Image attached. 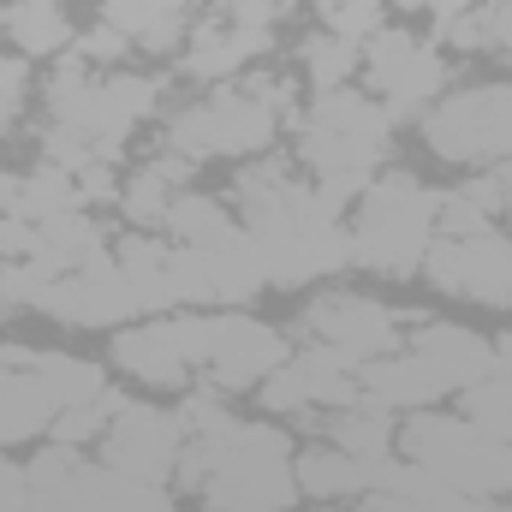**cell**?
Returning a JSON list of instances; mask_svg holds the SVG:
<instances>
[{"mask_svg":"<svg viewBox=\"0 0 512 512\" xmlns=\"http://www.w3.org/2000/svg\"><path fill=\"white\" fill-rule=\"evenodd\" d=\"M251 215L239 221L262 251L268 286H304L352 262V233L340 221V203L328 191H304L286 179V161H262L245 179Z\"/></svg>","mask_w":512,"mask_h":512,"instance_id":"cell-1","label":"cell"},{"mask_svg":"<svg viewBox=\"0 0 512 512\" xmlns=\"http://www.w3.org/2000/svg\"><path fill=\"white\" fill-rule=\"evenodd\" d=\"M179 483L191 495H203L209 512H286L298 501L292 441L274 423L227 417L185 441Z\"/></svg>","mask_w":512,"mask_h":512,"instance_id":"cell-2","label":"cell"},{"mask_svg":"<svg viewBox=\"0 0 512 512\" xmlns=\"http://www.w3.org/2000/svg\"><path fill=\"white\" fill-rule=\"evenodd\" d=\"M387 131H393V114L382 102L358 96L352 84L346 90H322L298 126V155L322 173V191L334 203H346L352 191L370 185V167L382 161Z\"/></svg>","mask_w":512,"mask_h":512,"instance_id":"cell-3","label":"cell"},{"mask_svg":"<svg viewBox=\"0 0 512 512\" xmlns=\"http://www.w3.org/2000/svg\"><path fill=\"white\" fill-rule=\"evenodd\" d=\"M435 215H441V197H429L417 179L393 173V179H370L364 197H358V215H352V262L358 268H376V274H417L423 256L435 245Z\"/></svg>","mask_w":512,"mask_h":512,"instance_id":"cell-4","label":"cell"},{"mask_svg":"<svg viewBox=\"0 0 512 512\" xmlns=\"http://www.w3.org/2000/svg\"><path fill=\"white\" fill-rule=\"evenodd\" d=\"M399 447L411 465L435 471L441 483H453L471 501L512 495V441L477 429L471 417H441V411H411V423L399 429Z\"/></svg>","mask_w":512,"mask_h":512,"instance_id":"cell-5","label":"cell"},{"mask_svg":"<svg viewBox=\"0 0 512 512\" xmlns=\"http://www.w3.org/2000/svg\"><path fill=\"white\" fill-rule=\"evenodd\" d=\"M280 108L286 96L280 90H262V96H209L185 114L167 120V155L179 161H209V155H251L262 149L274 131H280Z\"/></svg>","mask_w":512,"mask_h":512,"instance_id":"cell-6","label":"cell"},{"mask_svg":"<svg viewBox=\"0 0 512 512\" xmlns=\"http://www.w3.org/2000/svg\"><path fill=\"white\" fill-rule=\"evenodd\" d=\"M423 137L435 155H447L459 167L512 161V84H477V90L435 102L423 120Z\"/></svg>","mask_w":512,"mask_h":512,"instance_id":"cell-7","label":"cell"},{"mask_svg":"<svg viewBox=\"0 0 512 512\" xmlns=\"http://www.w3.org/2000/svg\"><path fill=\"white\" fill-rule=\"evenodd\" d=\"M30 310H42L48 322H66V328H126L131 316H143L108 245L90 251L78 268L54 274L48 286H36Z\"/></svg>","mask_w":512,"mask_h":512,"instance_id":"cell-8","label":"cell"},{"mask_svg":"<svg viewBox=\"0 0 512 512\" xmlns=\"http://www.w3.org/2000/svg\"><path fill=\"white\" fill-rule=\"evenodd\" d=\"M185 441H191V429H185L179 411H161V405L126 399L96 447H102V465L126 471V477H137V483H161V489H167V483L179 477Z\"/></svg>","mask_w":512,"mask_h":512,"instance_id":"cell-9","label":"cell"},{"mask_svg":"<svg viewBox=\"0 0 512 512\" xmlns=\"http://www.w3.org/2000/svg\"><path fill=\"white\" fill-rule=\"evenodd\" d=\"M423 274L441 286V292H459V298H477V304H512V239L483 227V233H465V239H447L435 233V245L423 256Z\"/></svg>","mask_w":512,"mask_h":512,"instance_id":"cell-10","label":"cell"},{"mask_svg":"<svg viewBox=\"0 0 512 512\" xmlns=\"http://www.w3.org/2000/svg\"><path fill=\"white\" fill-rule=\"evenodd\" d=\"M286 358L292 352H286V340L268 322H256L245 310H215L209 316V358H203V370H209V382L221 387V393L262 387Z\"/></svg>","mask_w":512,"mask_h":512,"instance_id":"cell-11","label":"cell"},{"mask_svg":"<svg viewBox=\"0 0 512 512\" xmlns=\"http://www.w3.org/2000/svg\"><path fill=\"white\" fill-rule=\"evenodd\" d=\"M364 66H370V84L387 96V114L399 120V108H423L447 90V66L435 48H423L411 30H376L364 42Z\"/></svg>","mask_w":512,"mask_h":512,"instance_id":"cell-12","label":"cell"},{"mask_svg":"<svg viewBox=\"0 0 512 512\" xmlns=\"http://www.w3.org/2000/svg\"><path fill=\"white\" fill-rule=\"evenodd\" d=\"M304 328H310V340H322V346L346 352L352 364H370V358L399 352V322H393V310L376 304V298L328 292V298H316V304H310Z\"/></svg>","mask_w":512,"mask_h":512,"instance_id":"cell-13","label":"cell"},{"mask_svg":"<svg viewBox=\"0 0 512 512\" xmlns=\"http://www.w3.org/2000/svg\"><path fill=\"white\" fill-rule=\"evenodd\" d=\"M405 352L447 393H465L471 382H483L495 370V340H483L477 328H459V322H417V334L405 340Z\"/></svg>","mask_w":512,"mask_h":512,"instance_id":"cell-14","label":"cell"},{"mask_svg":"<svg viewBox=\"0 0 512 512\" xmlns=\"http://www.w3.org/2000/svg\"><path fill=\"white\" fill-rule=\"evenodd\" d=\"M114 364L137 376L149 387H185L191 382V346H185V328L179 316H155V322H137L114 334Z\"/></svg>","mask_w":512,"mask_h":512,"instance_id":"cell-15","label":"cell"},{"mask_svg":"<svg viewBox=\"0 0 512 512\" xmlns=\"http://www.w3.org/2000/svg\"><path fill=\"white\" fill-rule=\"evenodd\" d=\"M393 459V453H387ZM387 459H352L334 441L328 447H304L292 453V477H298V501H346V495H376L387 477Z\"/></svg>","mask_w":512,"mask_h":512,"instance_id":"cell-16","label":"cell"},{"mask_svg":"<svg viewBox=\"0 0 512 512\" xmlns=\"http://www.w3.org/2000/svg\"><path fill=\"white\" fill-rule=\"evenodd\" d=\"M191 251L203 256V274H209V304H251L256 292L268 286V268H262V251L251 245V233L233 221L221 239H209V245H191Z\"/></svg>","mask_w":512,"mask_h":512,"instance_id":"cell-17","label":"cell"},{"mask_svg":"<svg viewBox=\"0 0 512 512\" xmlns=\"http://www.w3.org/2000/svg\"><path fill=\"white\" fill-rule=\"evenodd\" d=\"M358 512H483V501H471V495H459L453 483H441L435 471H423V465H411V459H387V477L376 495H364Z\"/></svg>","mask_w":512,"mask_h":512,"instance_id":"cell-18","label":"cell"},{"mask_svg":"<svg viewBox=\"0 0 512 512\" xmlns=\"http://www.w3.org/2000/svg\"><path fill=\"white\" fill-rule=\"evenodd\" d=\"M358 393L364 399H376L387 411H429L447 387L435 382L405 346L399 352H387V358H370V364H358Z\"/></svg>","mask_w":512,"mask_h":512,"instance_id":"cell-19","label":"cell"},{"mask_svg":"<svg viewBox=\"0 0 512 512\" xmlns=\"http://www.w3.org/2000/svg\"><path fill=\"white\" fill-rule=\"evenodd\" d=\"M72 512H179L161 483H137L114 465H84L78 477V507Z\"/></svg>","mask_w":512,"mask_h":512,"instance_id":"cell-20","label":"cell"},{"mask_svg":"<svg viewBox=\"0 0 512 512\" xmlns=\"http://www.w3.org/2000/svg\"><path fill=\"white\" fill-rule=\"evenodd\" d=\"M114 262H120V274H126V286L143 316H167L173 310V280H167V245L161 239L131 233V239L114 245Z\"/></svg>","mask_w":512,"mask_h":512,"instance_id":"cell-21","label":"cell"},{"mask_svg":"<svg viewBox=\"0 0 512 512\" xmlns=\"http://www.w3.org/2000/svg\"><path fill=\"white\" fill-rule=\"evenodd\" d=\"M48 423H54V399L42 393V382L30 370L0 364V447L36 441V435H48Z\"/></svg>","mask_w":512,"mask_h":512,"instance_id":"cell-22","label":"cell"},{"mask_svg":"<svg viewBox=\"0 0 512 512\" xmlns=\"http://www.w3.org/2000/svg\"><path fill=\"white\" fill-rule=\"evenodd\" d=\"M328 441L340 447V453H352V459H387L393 453V441H399V429H393V411L376 405V399H352V405H340L334 411V423H328Z\"/></svg>","mask_w":512,"mask_h":512,"instance_id":"cell-23","label":"cell"},{"mask_svg":"<svg viewBox=\"0 0 512 512\" xmlns=\"http://www.w3.org/2000/svg\"><path fill=\"white\" fill-rule=\"evenodd\" d=\"M0 24H6V36L18 42V54H54V48H66V36H72L60 0H12V6L0 12Z\"/></svg>","mask_w":512,"mask_h":512,"instance_id":"cell-24","label":"cell"},{"mask_svg":"<svg viewBox=\"0 0 512 512\" xmlns=\"http://www.w3.org/2000/svg\"><path fill=\"white\" fill-rule=\"evenodd\" d=\"M179 18H185V0H108V24L120 36L149 42V48L173 42L179 36Z\"/></svg>","mask_w":512,"mask_h":512,"instance_id":"cell-25","label":"cell"},{"mask_svg":"<svg viewBox=\"0 0 512 512\" xmlns=\"http://www.w3.org/2000/svg\"><path fill=\"white\" fill-rule=\"evenodd\" d=\"M352 66H364V48H358V42L334 36V30H322V36H310V42H304V72H310L316 96H322V90H346Z\"/></svg>","mask_w":512,"mask_h":512,"instance_id":"cell-26","label":"cell"},{"mask_svg":"<svg viewBox=\"0 0 512 512\" xmlns=\"http://www.w3.org/2000/svg\"><path fill=\"white\" fill-rule=\"evenodd\" d=\"M459 417H471L477 429H489V435H501V441H512V382H501V376H483V382H471L465 393H459Z\"/></svg>","mask_w":512,"mask_h":512,"instance_id":"cell-27","label":"cell"},{"mask_svg":"<svg viewBox=\"0 0 512 512\" xmlns=\"http://www.w3.org/2000/svg\"><path fill=\"white\" fill-rule=\"evenodd\" d=\"M173 179L167 173H155V167H143L137 179L126 185V215L137 227H167V209H173Z\"/></svg>","mask_w":512,"mask_h":512,"instance_id":"cell-28","label":"cell"},{"mask_svg":"<svg viewBox=\"0 0 512 512\" xmlns=\"http://www.w3.org/2000/svg\"><path fill=\"white\" fill-rule=\"evenodd\" d=\"M328 30L364 48L376 30H387L382 24V0H334V6H328Z\"/></svg>","mask_w":512,"mask_h":512,"instance_id":"cell-29","label":"cell"},{"mask_svg":"<svg viewBox=\"0 0 512 512\" xmlns=\"http://www.w3.org/2000/svg\"><path fill=\"white\" fill-rule=\"evenodd\" d=\"M36 286H42V274H36L30 262H12V256H0V316L24 310V304L36 298Z\"/></svg>","mask_w":512,"mask_h":512,"instance_id":"cell-30","label":"cell"},{"mask_svg":"<svg viewBox=\"0 0 512 512\" xmlns=\"http://www.w3.org/2000/svg\"><path fill=\"white\" fill-rule=\"evenodd\" d=\"M24 90H30V72H24L18 60H6V54H0V120H12V114H18Z\"/></svg>","mask_w":512,"mask_h":512,"instance_id":"cell-31","label":"cell"},{"mask_svg":"<svg viewBox=\"0 0 512 512\" xmlns=\"http://www.w3.org/2000/svg\"><path fill=\"white\" fill-rule=\"evenodd\" d=\"M0 512H30V483L6 453H0Z\"/></svg>","mask_w":512,"mask_h":512,"instance_id":"cell-32","label":"cell"},{"mask_svg":"<svg viewBox=\"0 0 512 512\" xmlns=\"http://www.w3.org/2000/svg\"><path fill=\"white\" fill-rule=\"evenodd\" d=\"M489 376L512 382V334H501V340H495V370H489Z\"/></svg>","mask_w":512,"mask_h":512,"instance_id":"cell-33","label":"cell"},{"mask_svg":"<svg viewBox=\"0 0 512 512\" xmlns=\"http://www.w3.org/2000/svg\"><path fill=\"white\" fill-rule=\"evenodd\" d=\"M495 179L507 185V197H512V161H495Z\"/></svg>","mask_w":512,"mask_h":512,"instance_id":"cell-34","label":"cell"},{"mask_svg":"<svg viewBox=\"0 0 512 512\" xmlns=\"http://www.w3.org/2000/svg\"><path fill=\"white\" fill-rule=\"evenodd\" d=\"M316 6H334V0H316Z\"/></svg>","mask_w":512,"mask_h":512,"instance_id":"cell-35","label":"cell"},{"mask_svg":"<svg viewBox=\"0 0 512 512\" xmlns=\"http://www.w3.org/2000/svg\"><path fill=\"white\" fill-rule=\"evenodd\" d=\"M507 215H512V203H507Z\"/></svg>","mask_w":512,"mask_h":512,"instance_id":"cell-36","label":"cell"}]
</instances>
